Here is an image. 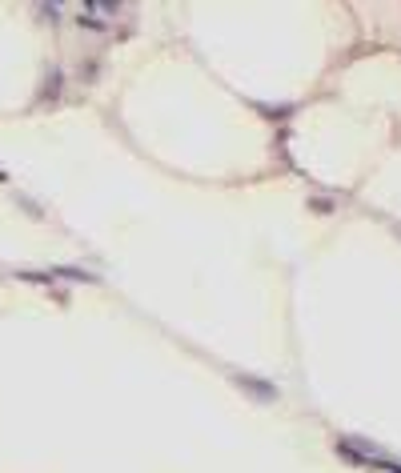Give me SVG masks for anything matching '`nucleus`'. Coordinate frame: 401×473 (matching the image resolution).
Listing matches in <instances>:
<instances>
[]
</instances>
